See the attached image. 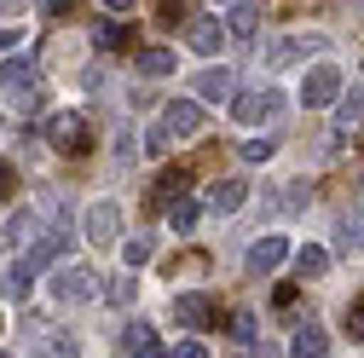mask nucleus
<instances>
[{
  "mask_svg": "<svg viewBox=\"0 0 364 358\" xmlns=\"http://www.w3.org/2000/svg\"><path fill=\"white\" fill-rule=\"evenodd\" d=\"M341 99V70L336 64H312L306 75H301V104L306 110H324V104H336Z\"/></svg>",
  "mask_w": 364,
  "mask_h": 358,
  "instance_id": "39448f33",
  "label": "nucleus"
},
{
  "mask_svg": "<svg viewBox=\"0 0 364 358\" xmlns=\"http://www.w3.org/2000/svg\"><path fill=\"white\" fill-rule=\"evenodd\" d=\"M29 283H35L29 260H12L6 272H0V295H6V300H23V295H29Z\"/></svg>",
  "mask_w": 364,
  "mask_h": 358,
  "instance_id": "6ab92c4d",
  "label": "nucleus"
},
{
  "mask_svg": "<svg viewBox=\"0 0 364 358\" xmlns=\"http://www.w3.org/2000/svg\"><path fill=\"white\" fill-rule=\"evenodd\" d=\"M225 29H232L237 40H249V35H260V12L249 6V0H237V6H232V18H225Z\"/></svg>",
  "mask_w": 364,
  "mask_h": 358,
  "instance_id": "4be33fe9",
  "label": "nucleus"
},
{
  "mask_svg": "<svg viewBox=\"0 0 364 358\" xmlns=\"http://www.w3.org/2000/svg\"><path fill=\"white\" fill-rule=\"evenodd\" d=\"M341 249H364V202H353L341 219Z\"/></svg>",
  "mask_w": 364,
  "mask_h": 358,
  "instance_id": "b1692460",
  "label": "nucleus"
},
{
  "mask_svg": "<svg viewBox=\"0 0 364 358\" xmlns=\"http://www.w3.org/2000/svg\"><path fill=\"white\" fill-rule=\"evenodd\" d=\"M295 272H301V278H324V272H330V249H318V243L295 249Z\"/></svg>",
  "mask_w": 364,
  "mask_h": 358,
  "instance_id": "412c9836",
  "label": "nucleus"
},
{
  "mask_svg": "<svg viewBox=\"0 0 364 358\" xmlns=\"http://www.w3.org/2000/svg\"><path fill=\"white\" fill-rule=\"evenodd\" d=\"M249 202V185H243V179H220V185L208 191V214H237Z\"/></svg>",
  "mask_w": 364,
  "mask_h": 358,
  "instance_id": "2eb2a0df",
  "label": "nucleus"
},
{
  "mask_svg": "<svg viewBox=\"0 0 364 358\" xmlns=\"http://www.w3.org/2000/svg\"><path fill=\"white\" fill-rule=\"evenodd\" d=\"M156 127L168 133V139H197V133H203V99H168L162 116H156Z\"/></svg>",
  "mask_w": 364,
  "mask_h": 358,
  "instance_id": "7ed1b4c3",
  "label": "nucleus"
},
{
  "mask_svg": "<svg viewBox=\"0 0 364 358\" xmlns=\"http://www.w3.org/2000/svg\"><path fill=\"white\" fill-rule=\"evenodd\" d=\"M151 254H156V237H127V243H122V260H127V266H145Z\"/></svg>",
  "mask_w": 364,
  "mask_h": 358,
  "instance_id": "bb28decb",
  "label": "nucleus"
},
{
  "mask_svg": "<svg viewBox=\"0 0 364 358\" xmlns=\"http://www.w3.org/2000/svg\"><path fill=\"white\" fill-rule=\"evenodd\" d=\"M278 110H284L278 87H249V93H237V99H232V116H237L243 127H266Z\"/></svg>",
  "mask_w": 364,
  "mask_h": 358,
  "instance_id": "20e7f679",
  "label": "nucleus"
},
{
  "mask_svg": "<svg viewBox=\"0 0 364 358\" xmlns=\"http://www.w3.org/2000/svg\"><path fill=\"white\" fill-rule=\"evenodd\" d=\"M168 358H208V347L203 341H179V347H168Z\"/></svg>",
  "mask_w": 364,
  "mask_h": 358,
  "instance_id": "473e14b6",
  "label": "nucleus"
},
{
  "mask_svg": "<svg viewBox=\"0 0 364 358\" xmlns=\"http://www.w3.org/2000/svg\"><path fill=\"white\" fill-rule=\"evenodd\" d=\"M353 127H364V93L336 99V139H341V133H353Z\"/></svg>",
  "mask_w": 364,
  "mask_h": 358,
  "instance_id": "aec40b11",
  "label": "nucleus"
},
{
  "mask_svg": "<svg viewBox=\"0 0 364 358\" xmlns=\"http://www.w3.org/2000/svg\"><path fill=\"white\" fill-rule=\"evenodd\" d=\"M105 295H110L116 306H133V295H139V283H133V278H116V283H110Z\"/></svg>",
  "mask_w": 364,
  "mask_h": 358,
  "instance_id": "c756f323",
  "label": "nucleus"
},
{
  "mask_svg": "<svg viewBox=\"0 0 364 358\" xmlns=\"http://www.w3.org/2000/svg\"><path fill=\"white\" fill-rule=\"evenodd\" d=\"M93 40H99V47H133V35H127V23H116V18L93 23Z\"/></svg>",
  "mask_w": 364,
  "mask_h": 358,
  "instance_id": "a878e982",
  "label": "nucleus"
},
{
  "mask_svg": "<svg viewBox=\"0 0 364 358\" xmlns=\"http://www.w3.org/2000/svg\"><path fill=\"white\" fill-rule=\"evenodd\" d=\"M191 93H197L203 104H220L225 93H232V70H225V64H214V70H203V75L191 81Z\"/></svg>",
  "mask_w": 364,
  "mask_h": 358,
  "instance_id": "4468645a",
  "label": "nucleus"
},
{
  "mask_svg": "<svg viewBox=\"0 0 364 358\" xmlns=\"http://www.w3.org/2000/svg\"><path fill=\"white\" fill-rule=\"evenodd\" d=\"M186 185H191V173H186V168H168V173L156 179L151 202H156V208H168V202H179V197H186Z\"/></svg>",
  "mask_w": 364,
  "mask_h": 358,
  "instance_id": "a211bd4d",
  "label": "nucleus"
},
{
  "mask_svg": "<svg viewBox=\"0 0 364 358\" xmlns=\"http://www.w3.org/2000/svg\"><path fill=\"white\" fill-rule=\"evenodd\" d=\"M255 335H260V324H255V312H237V318H232V341L255 347Z\"/></svg>",
  "mask_w": 364,
  "mask_h": 358,
  "instance_id": "c85d7f7f",
  "label": "nucleus"
},
{
  "mask_svg": "<svg viewBox=\"0 0 364 358\" xmlns=\"http://www.w3.org/2000/svg\"><path fill=\"white\" fill-rule=\"evenodd\" d=\"M225 40H232V29H225L220 18H197V23H186V47L203 53V58H220Z\"/></svg>",
  "mask_w": 364,
  "mask_h": 358,
  "instance_id": "1a4fd4ad",
  "label": "nucleus"
},
{
  "mask_svg": "<svg viewBox=\"0 0 364 358\" xmlns=\"http://www.w3.org/2000/svg\"><path fill=\"white\" fill-rule=\"evenodd\" d=\"M324 347H330V335L318 330V324H301V330H295V352H301V358H324Z\"/></svg>",
  "mask_w": 364,
  "mask_h": 358,
  "instance_id": "5701e85b",
  "label": "nucleus"
},
{
  "mask_svg": "<svg viewBox=\"0 0 364 358\" xmlns=\"http://www.w3.org/2000/svg\"><path fill=\"white\" fill-rule=\"evenodd\" d=\"M133 70H139V75H151V81L173 75V47H139V53H133Z\"/></svg>",
  "mask_w": 364,
  "mask_h": 358,
  "instance_id": "dca6fc26",
  "label": "nucleus"
},
{
  "mask_svg": "<svg viewBox=\"0 0 364 358\" xmlns=\"http://www.w3.org/2000/svg\"><path fill=\"white\" fill-rule=\"evenodd\" d=\"M324 47V35H278L266 47V70H289V64H306V53Z\"/></svg>",
  "mask_w": 364,
  "mask_h": 358,
  "instance_id": "0eeeda50",
  "label": "nucleus"
},
{
  "mask_svg": "<svg viewBox=\"0 0 364 358\" xmlns=\"http://www.w3.org/2000/svg\"><path fill=\"white\" fill-rule=\"evenodd\" d=\"M278 156V139H243V162H272Z\"/></svg>",
  "mask_w": 364,
  "mask_h": 358,
  "instance_id": "cd10ccee",
  "label": "nucleus"
},
{
  "mask_svg": "<svg viewBox=\"0 0 364 358\" xmlns=\"http://www.w3.org/2000/svg\"><path fill=\"white\" fill-rule=\"evenodd\" d=\"M122 358H168V347H162V335L151 330V324H122Z\"/></svg>",
  "mask_w": 364,
  "mask_h": 358,
  "instance_id": "9d476101",
  "label": "nucleus"
},
{
  "mask_svg": "<svg viewBox=\"0 0 364 358\" xmlns=\"http://www.w3.org/2000/svg\"><path fill=\"white\" fill-rule=\"evenodd\" d=\"M53 295H58L64 306L93 300V295H99V283H93V266H58V272H53Z\"/></svg>",
  "mask_w": 364,
  "mask_h": 358,
  "instance_id": "423d86ee",
  "label": "nucleus"
},
{
  "mask_svg": "<svg viewBox=\"0 0 364 358\" xmlns=\"http://www.w3.org/2000/svg\"><path fill=\"white\" fill-rule=\"evenodd\" d=\"M243 260H249V272H255V278H266V272H278V266L289 260V237H278V232H266V237H255V243H249V254H243Z\"/></svg>",
  "mask_w": 364,
  "mask_h": 358,
  "instance_id": "6e6552de",
  "label": "nucleus"
},
{
  "mask_svg": "<svg viewBox=\"0 0 364 358\" xmlns=\"http://www.w3.org/2000/svg\"><path fill=\"white\" fill-rule=\"evenodd\" d=\"M173 318L191 324V330H208V324H214V300H208V295H179V300H173Z\"/></svg>",
  "mask_w": 364,
  "mask_h": 358,
  "instance_id": "ddd939ff",
  "label": "nucleus"
},
{
  "mask_svg": "<svg viewBox=\"0 0 364 358\" xmlns=\"http://www.w3.org/2000/svg\"><path fill=\"white\" fill-rule=\"evenodd\" d=\"M23 330H29V352H35V358H81V341H75L70 330L47 324V318H29Z\"/></svg>",
  "mask_w": 364,
  "mask_h": 358,
  "instance_id": "f03ea898",
  "label": "nucleus"
},
{
  "mask_svg": "<svg viewBox=\"0 0 364 358\" xmlns=\"http://www.w3.org/2000/svg\"><path fill=\"white\" fill-rule=\"evenodd\" d=\"M347 335H353V341H364V295L347 306Z\"/></svg>",
  "mask_w": 364,
  "mask_h": 358,
  "instance_id": "7c9ffc66",
  "label": "nucleus"
},
{
  "mask_svg": "<svg viewBox=\"0 0 364 358\" xmlns=\"http://www.w3.org/2000/svg\"><path fill=\"white\" fill-rule=\"evenodd\" d=\"M168 145H173V139H168V133H162V127H151V139H145V151H151V156H162Z\"/></svg>",
  "mask_w": 364,
  "mask_h": 358,
  "instance_id": "72a5a7b5",
  "label": "nucleus"
},
{
  "mask_svg": "<svg viewBox=\"0 0 364 358\" xmlns=\"http://www.w3.org/2000/svg\"><path fill=\"white\" fill-rule=\"evenodd\" d=\"M41 139H47L53 151H64V156H81L87 145H93V121H87V116H75V110H58V116H47Z\"/></svg>",
  "mask_w": 364,
  "mask_h": 358,
  "instance_id": "f257e3e1",
  "label": "nucleus"
},
{
  "mask_svg": "<svg viewBox=\"0 0 364 358\" xmlns=\"http://www.w3.org/2000/svg\"><path fill=\"white\" fill-rule=\"evenodd\" d=\"M197 214H203V202L179 197V202H168V226H173V232H191V226H197Z\"/></svg>",
  "mask_w": 364,
  "mask_h": 358,
  "instance_id": "393cba45",
  "label": "nucleus"
},
{
  "mask_svg": "<svg viewBox=\"0 0 364 358\" xmlns=\"http://www.w3.org/2000/svg\"><path fill=\"white\" fill-rule=\"evenodd\" d=\"M0 81H6L12 93H29V87H35V58H23V53H12L6 64H0Z\"/></svg>",
  "mask_w": 364,
  "mask_h": 358,
  "instance_id": "f3484780",
  "label": "nucleus"
},
{
  "mask_svg": "<svg viewBox=\"0 0 364 358\" xmlns=\"http://www.w3.org/2000/svg\"><path fill=\"white\" fill-rule=\"evenodd\" d=\"M122 232V208L116 202H93L87 208V243H116Z\"/></svg>",
  "mask_w": 364,
  "mask_h": 358,
  "instance_id": "9b49d317",
  "label": "nucleus"
},
{
  "mask_svg": "<svg viewBox=\"0 0 364 358\" xmlns=\"http://www.w3.org/2000/svg\"><path fill=\"white\" fill-rule=\"evenodd\" d=\"M99 6H105V12H122V18H127L133 6H139V0H99Z\"/></svg>",
  "mask_w": 364,
  "mask_h": 358,
  "instance_id": "f704fd0d",
  "label": "nucleus"
},
{
  "mask_svg": "<svg viewBox=\"0 0 364 358\" xmlns=\"http://www.w3.org/2000/svg\"><path fill=\"white\" fill-rule=\"evenodd\" d=\"M64 249H70V232H41L35 243H29V272H41V266H53V260H64Z\"/></svg>",
  "mask_w": 364,
  "mask_h": 358,
  "instance_id": "f8f14e48",
  "label": "nucleus"
},
{
  "mask_svg": "<svg viewBox=\"0 0 364 358\" xmlns=\"http://www.w3.org/2000/svg\"><path fill=\"white\" fill-rule=\"evenodd\" d=\"M12 185H18V173H12V162H6V156H0V208L12 202Z\"/></svg>",
  "mask_w": 364,
  "mask_h": 358,
  "instance_id": "2f4dec72",
  "label": "nucleus"
}]
</instances>
